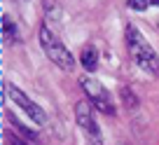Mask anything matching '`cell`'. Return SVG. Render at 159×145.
<instances>
[{
  "mask_svg": "<svg viewBox=\"0 0 159 145\" xmlns=\"http://www.w3.org/2000/svg\"><path fill=\"white\" fill-rule=\"evenodd\" d=\"M38 38H40V45H42V49H45V54L49 56L52 63H56L59 68L68 70V73L75 70V56L66 49V45L49 30V26H40Z\"/></svg>",
  "mask_w": 159,
  "mask_h": 145,
  "instance_id": "7a4b0ae2",
  "label": "cell"
},
{
  "mask_svg": "<svg viewBox=\"0 0 159 145\" xmlns=\"http://www.w3.org/2000/svg\"><path fill=\"white\" fill-rule=\"evenodd\" d=\"M122 98H124L126 110H134V108H138V96H136L134 91L129 89V87H124V89H122Z\"/></svg>",
  "mask_w": 159,
  "mask_h": 145,
  "instance_id": "ba28073f",
  "label": "cell"
},
{
  "mask_svg": "<svg viewBox=\"0 0 159 145\" xmlns=\"http://www.w3.org/2000/svg\"><path fill=\"white\" fill-rule=\"evenodd\" d=\"M80 84H82L84 94L89 96V103L94 105L98 112H103V115H115V103H112V98H110L108 89H105L98 80L84 75L82 80H80Z\"/></svg>",
  "mask_w": 159,
  "mask_h": 145,
  "instance_id": "3957f363",
  "label": "cell"
},
{
  "mask_svg": "<svg viewBox=\"0 0 159 145\" xmlns=\"http://www.w3.org/2000/svg\"><path fill=\"white\" fill-rule=\"evenodd\" d=\"M2 40L5 42H16V26L10 16H2Z\"/></svg>",
  "mask_w": 159,
  "mask_h": 145,
  "instance_id": "52a82bcc",
  "label": "cell"
},
{
  "mask_svg": "<svg viewBox=\"0 0 159 145\" xmlns=\"http://www.w3.org/2000/svg\"><path fill=\"white\" fill-rule=\"evenodd\" d=\"M5 94L10 96V101H14V103L19 105L21 110H24L26 115H28L30 120L35 122V124H40V126H42V124L47 122V115H45V110H42L40 105H35L33 101H30V98H28V96H26L21 89H16L14 84H5Z\"/></svg>",
  "mask_w": 159,
  "mask_h": 145,
  "instance_id": "5b68a950",
  "label": "cell"
},
{
  "mask_svg": "<svg viewBox=\"0 0 159 145\" xmlns=\"http://www.w3.org/2000/svg\"><path fill=\"white\" fill-rule=\"evenodd\" d=\"M5 140H7V145H28L26 140H21L16 134H12V131H5Z\"/></svg>",
  "mask_w": 159,
  "mask_h": 145,
  "instance_id": "8fae6325",
  "label": "cell"
},
{
  "mask_svg": "<svg viewBox=\"0 0 159 145\" xmlns=\"http://www.w3.org/2000/svg\"><path fill=\"white\" fill-rule=\"evenodd\" d=\"M124 35H126V45H129V52H131V56H134V61L145 70V73L159 75V56L154 54V49L148 45V40L143 38V33H140L134 24H129L126 30H124Z\"/></svg>",
  "mask_w": 159,
  "mask_h": 145,
  "instance_id": "6da1fadb",
  "label": "cell"
},
{
  "mask_svg": "<svg viewBox=\"0 0 159 145\" xmlns=\"http://www.w3.org/2000/svg\"><path fill=\"white\" fill-rule=\"evenodd\" d=\"M126 5H129L131 10H138V12H143L145 7H150V5H152V0H129Z\"/></svg>",
  "mask_w": 159,
  "mask_h": 145,
  "instance_id": "30bf717a",
  "label": "cell"
},
{
  "mask_svg": "<svg viewBox=\"0 0 159 145\" xmlns=\"http://www.w3.org/2000/svg\"><path fill=\"white\" fill-rule=\"evenodd\" d=\"M7 120H10V122H12V124H14V126H16V129H19V131H21V134H24V136H26V138H35V134H33V131H28V129H26V126H24V124H21V122H19V120H16V117H14V115H12V112H10V115H7Z\"/></svg>",
  "mask_w": 159,
  "mask_h": 145,
  "instance_id": "9c48e42d",
  "label": "cell"
},
{
  "mask_svg": "<svg viewBox=\"0 0 159 145\" xmlns=\"http://www.w3.org/2000/svg\"><path fill=\"white\" fill-rule=\"evenodd\" d=\"M75 117H77V124L82 126V131L87 134L89 145H103V140H101V129H98V124H96L94 115H91V103H89V101L77 103V108H75Z\"/></svg>",
  "mask_w": 159,
  "mask_h": 145,
  "instance_id": "277c9868",
  "label": "cell"
},
{
  "mask_svg": "<svg viewBox=\"0 0 159 145\" xmlns=\"http://www.w3.org/2000/svg\"><path fill=\"white\" fill-rule=\"evenodd\" d=\"M80 63L84 66L87 70H96V66H98V52H96V47L87 45L84 49H82V54H80Z\"/></svg>",
  "mask_w": 159,
  "mask_h": 145,
  "instance_id": "8992f818",
  "label": "cell"
}]
</instances>
